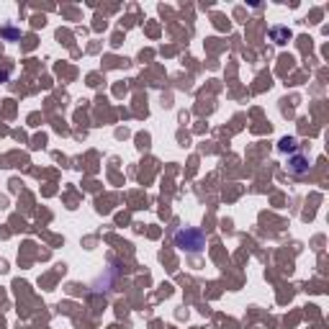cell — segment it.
Instances as JSON below:
<instances>
[{"instance_id": "3", "label": "cell", "mask_w": 329, "mask_h": 329, "mask_svg": "<svg viewBox=\"0 0 329 329\" xmlns=\"http://www.w3.org/2000/svg\"><path fill=\"white\" fill-rule=\"evenodd\" d=\"M270 36H272V39H276L278 44H283V39H288L291 34H288L286 29H272V31H270Z\"/></svg>"}, {"instance_id": "2", "label": "cell", "mask_w": 329, "mask_h": 329, "mask_svg": "<svg viewBox=\"0 0 329 329\" xmlns=\"http://www.w3.org/2000/svg\"><path fill=\"white\" fill-rule=\"evenodd\" d=\"M288 170H291L293 175H304V173L309 170V159H306L304 154H296V157L288 162Z\"/></svg>"}, {"instance_id": "4", "label": "cell", "mask_w": 329, "mask_h": 329, "mask_svg": "<svg viewBox=\"0 0 329 329\" xmlns=\"http://www.w3.org/2000/svg\"><path fill=\"white\" fill-rule=\"evenodd\" d=\"M281 149H283V152L296 149V139H283V142H281Z\"/></svg>"}, {"instance_id": "1", "label": "cell", "mask_w": 329, "mask_h": 329, "mask_svg": "<svg viewBox=\"0 0 329 329\" xmlns=\"http://www.w3.org/2000/svg\"><path fill=\"white\" fill-rule=\"evenodd\" d=\"M175 244L180 250H188V252H201L206 247V239L198 229H183V232L175 234Z\"/></svg>"}]
</instances>
